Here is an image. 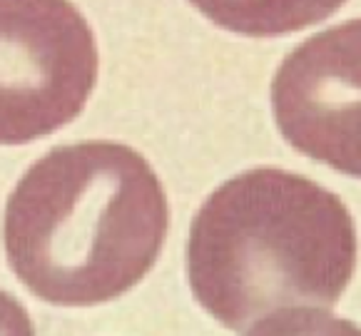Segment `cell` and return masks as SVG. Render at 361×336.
<instances>
[{"instance_id":"1","label":"cell","mask_w":361,"mask_h":336,"mask_svg":"<svg viewBox=\"0 0 361 336\" xmlns=\"http://www.w3.org/2000/svg\"><path fill=\"white\" fill-rule=\"evenodd\" d=\"M346 204L297 172L257 167L217 187L195 214L187 279L195 299L237 334H334L356 269Z\"/></svg>"},{"instance_id":"2","label":"cell","mask_w":361,"mask_h":336,"mask_svg":"<svg viewBox=\"0 0 361 336\" xmlns=\"http://www.w3.org/2000/svg\"><path fill=\"white\" fill-rule=\"evenodd\" d=\"M170 230L165 187L123 142L58 144L6 202L3 244L13 274L48 304L97 306L154 267Z\"/></svg>"},{"instance_id":"3","label":"cell","mask_w":361,"mask_h":336,"mask_svg":"<svg viewBox=\"0 0 361 336\" xmlns=\"http://www.w3.org/2000/svg\"><path fill=\"white\" fill-rule=\"evenodd\" d=\"M95 32L70 0H0V144L48 137L85 110Z\"/></svg>"},{"instance_id":"4","label":"cell","mask_w":361,"mask_h":336,"mask_svg":"<svg viewBox=\"0 0 361 336\" xmlns=\"http://www.w3.org/2000/svg\"><path fill=\"white\" fill-rule=\"evenodd\" d=\"M271 112L297 152L361 180V18L317 32L282 60Z\"/></svg>"},{"instance_id":"5","label":"cell","mask_w":361,"mask_h":336,"mask_svg":"<svg viewBox=\"0 0 361 336\" xmlns=\"http://www.w3.org/2000/svg\"><path fill=\"white\" fill-rule=\"evenodd\" d=\"M214 25L247 37H276L331 18L346 0H190Z\"/></svg>"},{"instance_id":"6","label":"cell","mask_w":361,"mask_h":336,"mask_svg":"<svg viewBox=\"0 0 361 336\" xmlns=\"http://www.w3.org/2000/svg\"><path fill=\"white\" fill-rule=\"evenodd\" d=\"M0 331H18V334L20 331L30 334L32 331L25 309L18 304L11 294H3V292H0Z\"/></svg>"}]
</instances>
